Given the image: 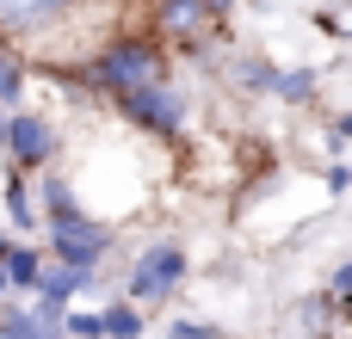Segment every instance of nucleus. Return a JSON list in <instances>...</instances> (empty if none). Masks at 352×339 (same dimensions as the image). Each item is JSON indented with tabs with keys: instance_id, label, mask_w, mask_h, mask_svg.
Wrapping results in <instances>:
<instances>
[{
	"instance_id": "obj_17",
	"label": "nucleus",
	"mask_w": 352,
	"mask_h": 339,
	"mask_svg": "<svg viewBox=\"0 0 352 339\" xmlns=\"http://www.w3.org/2000/svg\"><path fill=\"white\" fill-rule=\"evenodd\" d=\"M6 241H12V229H6V222H0V247H6Z\"/></svg>"
},
{
	"instance_id": "obj_9",
	"label": "nucleus",
	"mask_w": 352,
	"mask_h": 339,
	"mask_svg": "<svg viewBox=\"0 0 352 339\" xmlns=\"http://www.w3.org/2000/svg\"><path fill=\"white\" fill-rule=\"evenodd\" d=\"M0 272H6V290H31L37 272H43V253L25 247V241H6V247H0Z\"/></svg>"
},
{
	"instance_id": "obj_11",
	"label": "nucleus",
	"mask_w": 352,
	"mask_h": 339,
	"mask_svg": "<svg viewBox=\"0 0 352 339\" xmlns=\"http://www.w3.org/2000/svg\"><path fill=\"white\" fill-rule=\"evenodd\" d=\"M6 229H37V210H31V191H25V173H6Z\"/></svg>"
},
{
	"instance_id": "obj_5",
	"label": "nucleus",
	"mask_w": 352,
	"mask_h": 339,
	"mask_svg": "<svg viewBox=\"0 0 352 339\" xmlns=\"http://www.w3.org/2000/svg\"><path fill=\"white\" fill-rule=\"evenodd\" d=\"M0 148H6V161H12L19 173H37V167L56 161V124L31 117V111H6V124H0Z\"/></svg>"
},
{
	"instance_id": "obj_3",
	"label": "nucleus",
	"mask_w": 352,
	"mask_h": 339,
	"mask_svg": "<svg viewBox=\"0 0 352 339\" xmlns=\"http://www.w3.org/2000/svg\"><path fill=\"white\" fill-rule=\"evenodd\" d=\"M87 0H0V43H19V49H50V37L62 25L80 19Z\"/></svg>"
},
{
	"instance_id": "obj_2",
	"label": "nucleus",
	"mask_w": 352,
	"mask_h": 339,
	"mask_svg": "<svg viewBox=\"0 0 352 339\" xmlns=\"http://www.w3.org/2000/svg\"><path fill=\"white\" fill-rule=\"evenodd\" d=\"M80 80L99 86V93H130V86L167 80V56H161L155 37H111V43H99V56L87 62Z\"/></svg>"
},
{
	"instance_id": "obj_14",
	"label": "nucleus",
	"mask_w": 352,
	"mask_h": 339,
	"mask_svg": "<svg viewBox=\"0 0 352 339\" xmlns=\"http://www.w3.org/2000/svg\"><path fill=\"white\" fill-rule=\"evenodd\" d=\"M19 93H25V62H19V56L0 43V105H12Z\"/></svg>"
},
{
	"instance_id": "obj_12",
	"label": "nucleus",
	"mask_w": 352,
	"mask_h": 339,
	"mask_svg": "<svg viewBox=\"0 0 352 339\" xmlns=\"http://www.w3.org/2000/svg\"><path fill=\"white\" fill-rule=\"evenodd\" d=\"M272 93L291 99V105H303V99H316V74L309 68H272Z\"/></svg>"
},
{
	"instance_id": "obj_18",
	"label": "nucleus",
	"mask_w": 352,
	"mask_h": 339,
	"mask_svg": "<svg viewBox=\"0 0 352 339\" xmlns=\"http://www.w3.org/2000/svg\"><path fill=\"white\" fill-rule=\"evenodd\" d=\"M0 303H6V272H0Z\"/></svg>"
},
{
	"instance_id": "obj_1",
	"label": "nucleus",
	"mask_w": 352,
	"mask_h": 339,
	"mask_svg": "<svg viewBox=\"0 0 352 339\" xmlns=\"http://www.w3.org/2000/svg\"><path fill=\"white\" fill-rule=\"evenodd\" d=\"M43 235H50V253L62 266H99L111 253V229L99 216H87L68 191V179H43Z\"/></svg>"
},
{
	"instance_id": "obj_4",
	"label": "nucleus",
	"mask_w": 352,
	"mask_h": 339,
	"mask_svg": "<svg viewBox=\"0 0 352 339\" xmlns=\"http://www.w3.org/2000/svg\"><path fill=\"white\" fill-rule=\"evenodd\" d=\"M186 272H192V259H186V247L179 241H155V247H142L136 253V266H130V303L136 309H161L179 284H186Z\"/></svg>"
},
{
	"instance_id": "obj_8",
	"label": "nucleus",
	"mask_w": 352,
	"mask_h": 339,
	"mask_svg": "<svg viewBox=\"0 0 352 339\" xmlns=\"http://www.w3.org/2000/svg\"><path fill=\"white\" fill-rule=\"evenodd\" d=\"M155 25L167 37H198L210 25V12H204V0H155Z\"/></svg>"
},
{
	"instance_id": "obj_16",
	"label": "nucleus",
	"mask_w": 352,
	"mask_h": 339,
	"mask_svg": "<svg viewBox=\"0 0 352 339\" xmlns=\"http://www.w3.org/2000/svg\"><path fill=\"white\" fill-rule=\"evenodd\" d=\"M173 339H223V334H217V327H204V321H179Z\"/></svg>"
},
{
	"instance_id": "obj_6",
	"label": "nucleus",
	"mask_w": 352,
	"mask_h": 339,
	"mask_svg": "<svg viewBox=\"0 0 352 339\" xmlns=\"http://www.w3.org/2000/svg\"><path fill=\"white\" fill-rule=\"evenodd\" d=\"M118 105H124L130 124H142V130H155V136H179V124H186V99H179L167 80L130 86V93H118Z\"/></svg>"
},
{
	"instance_id": "obj_7",
	"label": "nucleus",
	"mask_w": 352,
	"mask_h": 339,
	"mask_svg": "<svg viewBox=\"0 0 352 339\" xmlns=\"http://www.w3.org/2000/svg\"><path fill=\"white\" fill-rule=\"evenodd\" d=\"M93 278H99L93 266H62V259L50 266V259H43V272H37V284H31V296H37V315L62 321V309H68L80 290H93Z\"/></svg>"
},
{
	"instance_id": "obj_10",
	"label": "nucleus",
	"mask_w": 352,
	"mask_h": 339,
	"mask_svg": "<svg viewBox=\"0 0 352 339\" xmlns=\"http://www.w3.org/2000/svg\"><path fill=\"white\" fill-rule=\"evenodd\" d=\"M142 309L136 303H105L99 309V339H142Z\"/></svg>"
},
{
	"instance_id": "obj_15",
	"label": "nucleus",
	"mask_w": 352,
	"mask_h": 339,
	"mask_svg": "<svg viewBox=\"0 0 352 339\" xmlns=\"http://www.w3.org/2000/svg\"><path fill=\"white\" fill-rule=\"evenodd\" d=\"M346 296H352V266H334V278H328V303L346 309Z\"/></svg>"
},
{
	"instance_id": "obj_19",
	"label": "nucleus",
	"mask_w": 352,
	"mask_h": 339,
	"mask_svg": "<svg viewBox=\"0 0 352 339\" xmlns=\"http://www.w3.org/2000/svg\"><path fill=\"white\" fill-rule=\"evenodd\" d=\"M0 124H6V105H0Z\"/></svg>"
},
{
	"instance_id": "obj_13",
	"label": "nucleus",
	"mask_w": 352,
	"mask_h": 339,
	"mask_svg": "<svg viewBox=\"0 0 352 339\" xmlns=\"http://www.w3.org/2000/svg\"><path fill=\"white\" fill-rule=\"evenodd\" d=\"M235 86L241 93H272V62L266 56H241L235 62Z\"/></svg>"
}]
</instances>
